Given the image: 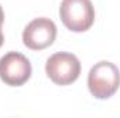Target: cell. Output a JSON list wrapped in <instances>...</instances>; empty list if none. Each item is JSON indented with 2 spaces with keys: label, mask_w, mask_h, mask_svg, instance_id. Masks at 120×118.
<instances>
[{
  "label": "cell",
  "mask_w": 120,
  "mask_h": 118,
  "mask_svg": "<svg viewBox=\"0 0 120 118\" xmlns=\"http://www.w3.org/2000/svg\"><path fill=\"white\" fill-rule=\"evenodd\" d=\"M120 86V71L110 61H99L90 69L88 89L95 99L112 97Z\"/></svg>",
  "instance_id": "cell-1"
},
{
  "label": "cell",
  "mask_w": 120,
  "mask_h": 118,
  "mask_svg": "<svg viewBox=\"0 0 120 118\" xmlns=\"http://www.w3.org/2000/svg\"><path fill=\"white\" fill-rule=\"evenodd\" d=\"M59 14L64 27L73 32H85L95 21V10L91 0H63Z\"/></svg>",
  "instance_id": "cell-2"
},
{
  "label": "cell",
  "mask_w": 120,
  "mask_h": 118,
  "mask_svg": "<svg viewBox=\"0 0 120 118\" xmlns=\"http://www.w3.org/2000/svg\"><path fill=\"white\" fill-rule=\"evenodd\" d=\"M45 71L53 83L66 86L78 79L81 74V62L74 54L60 52L48 59Z\"/></svg>",
  "instance_id": "cell-3"
},
{
  "label": "cell",
  "mask_w": 120,
  "mask_h": 118,
  "mask_svg": "<svg viewBox=\"0 0 120 118\" xmlns=\"http://www.w3.org/2000/svg\"><path fill=\"white\" fill-rule=\"evenodd\" d=\"M30 60L18 52H10L0 59V79L8 86H21L31 78Z\"/></svg>",
  "instance_id": "cell-4"
},
{
  "label": "cell",
  "mask_w": 120,
  "mask_h": 118,
  "mask_svg": "<svg viewBox=\"0 0 120 118\" xmlns=\"http://www.w3.org/2000/svg\"><path fill=\"white\" fill-rule=\"evenodd\" d=\"M57 35L55 22L49 18L41 17L32 20L22 32V42L31 50H43L49 47Z\"/></svg>",
  "instance_id": "cell-5"
},
{
  "label": "cell",
  "mask_w": 120,
  "mask_h": 118,
  "mask_svg": "<svg viewBox=\"0 0 120 118\" xmlns=\"http://www.w3.org/2000/svg\"><path fill=\"white\" fill-rule=\"evenodd\" d=\"M3 21H4V13H3V8L0 6V27L3 25Z\"/></svg>",
  "instance_id": "cell-6"
},
{
  "label": "cell",
  "mask_w": 120,
  "mask_h": 118,
  "mask_svg": "<svg viewBox=\"0 0 120 118\" xmlns=\"http://www.w3.org/2000/svg\"><path fill=\"white\" fill-rule=\"evenodd\" d=\"M3 42H4V35H3V32H1V27H0V47H1Z\"/></svg>",
  "instance_id": "cell-7"
}]
</instances>
